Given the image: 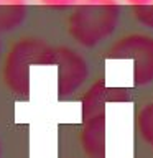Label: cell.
<instances>
[{
  "instance_id": "cell-1",
  "label": "cell",
  "mask_w": 153,
  "mask_h": 158,
  "mask_svg": "<svg viewBox=\"0 0 153 158\" xmlns=\"http://www.w3.org/2000/svg\"><path fill=\"white\" fill-rule=\"evenodd\" d=\"M120 15L118 0H81L66 18L68 36L81 48H97L117 31Z\"/></svg>"
},
{
  "instance_id": "cell-2",
  "label": "cell",
  "mask_w": 153,
  "mask_h": 158,
  "mask_svg": "<svg viewBox=\"0 0 153 158\" xmlns=\"http://www.w3.org/2000/svg\"><path fill=\"white\" fill-rule=\"evenodd\" d=\"M56 48L41 38H22L8 53L3 66V81L10 91L20 96H28L30 64H54Z\"/></svg>"
},
{
  "instance_id": "cell-3",
  "label": "cell",
  "mask_w": 153,
  "mask_h": 158,
  "mask_svg": "<svg viewBox=\"0 0 153 158\" xmlns=\"http://www.w3.org/2000/svg\"><path fill=\"white\" fill-rule=\"evenodd\" d=\"M107 59L132 63V82L135 87L153 84V35L132 31L117 38L105 51Z\"/></svg>"
},
{
  "instance_id": "cell-4",
  "label": "cell",
  "mask_w": 153,
  "mask_h": 158,
  "mask_svg": "<svg viewBox=\"0 0 153 158\" xmlns=\"http://www.w3.org/2000/svg\"><path fill=\"white\" fill-rule=\"evenodd\" d=\"M54 64L58 66V96L61 99L74 96L91 76L89 61L74 48H56Z\"/></svg>"
},
{
  "instance_id": "cell-5",
  "label": "cell",
  "mask_w": 153,
  "mask_h": 158,
  "mask_svg": "<svg viewBox=\"0 0 153 158\" xmlns=\"http://www.w3.org/2000/svg\"><path fill=\"white\" fill-rule=\"evenodd\" d=\"M27 0H0V33L18 30L28 18Z\"/></svg>"
},
{
  "instance_id": "cell-6",
  "label": "cell",
  "mask_w": 153,
  "mask_h": 158,
  "mask_svg": "<svg viewBox=\"0 0 153 158\" xmlns=\"http://www.w3.org/2000/svg\"><path fill=\"white\" fill-rule=\"evenodd\" d=\"M137 128L143 142L153 147V101L145 102L137 112Z\"/></svg>"
},
{
  "instance_id": "cell-7",
  "label": "cell",
  "mask_w": 153,
  "mask_h": 158,
  "mask_svg": "<svg viewBox=\"0 0 153 158\" xmlns=\"http://www.w3.org/2000/svg\"><path fill=\"white\" fill-rule=\"evenodd\" d=\"M130 12H132L133 20H135L140 27L153 31V0H147V2L142 3V5L130 7Z\"/></svg>"
},
{
  "instance_id": "cell-8",
  "label": "cell",
  "mask_w": 153,
  "mask_h": 158,
  "mask_svg": "<svg viewBox=\"0 0 153 158\" xmlns=\"http://www.w3.org/2000/svg\"><path fill=\"white\" fill-rule=\"evenodd\" d=\"M39 5H44L48 8H56V10H64V8H72L81 2V0H36Z\"/></svg>"
},
{
  "instance_id": "cell-9",
  "label": "cell",
  "mask_w": 153,
  "mask_h": 158,
  "mask_svg": "<svg viewBox=\"0 0 153 158\" xmlns=\"http://www.w3.org/2000/svg\"><path fill=\"white\" fill-rule=\"evenodd\" d=\"M127 5H130V7H135V5H142V3H145L147 0H123Z\"/></svg>"
}]
</instances>
